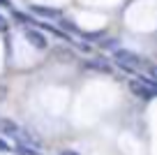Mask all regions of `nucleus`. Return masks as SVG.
<instances>
[{
  "label": "nucleus",
  "instance_id": "13",
  "mask_svg": "<svg viewBox=\"0 0 157 155\" xmlns=\"http://www.w3.org/2000/svg\"><path fill=\"white\" fill-rule=\"evenodd\" d=\"M0 5H2V7H7V5H10V0H0Z\"/></svg>",
  "mask_w": 157,
  "mask_h": 155
},
{
  "label": "nucleus",
  "instance_id": "3",
  "mask_svg": "<svg viewBox=\"0 0 157 155\" xmlns=\"http://www.w3.org/2000/svg\"><path fill=\"white\" fill-rule=\"evenodd\" d=\"M23 35H25V39L30 42V46H35V49H46V37H44V33H39V30H35V28H28Z\"/></svg>",
  "mask_w": 157,
  "mask_h": 155
},
{
  "label": "nucleus",
  "instance_id": "5",
  "mask_svg": "<svg viewBox=\"0 0 157 155\" xmlns=\"http://www.w3.org/2000/svg\"><path fill=\"white\" fill-rule=\"evenodd\" d=\"M86 67H88V70H95V72H104V74H111V72H113V67H111L104 58H93V60H88V63H86Z\"/></svg>",
  "mask_w": 157,
  "mask_h": 155
},
{
  "label": "nucleus",
  "instance_id": "9",
  "mask_svg": "<svg viewBox=\"0 0 157 155\" xmlns=\"http://www.w3.org/2000/svg\"><path fill=\"white\" fill-rule=\"evenodd\" d=\"M104 49H118V39H106V42H102Z\"/></svg>",
  "mask_w": 157,
  "mask_h": 155
},
{
  "label": "nucleus",
  "instance_id": "11",
  "mask_svg": "<svg viewBox=\"0 0 157 155\" xmlns=\"http://www.w3.org/2000/svg\"><path fill=\"white\" fill-rule=\"evenodd\" d=\"M60 155H78V153H74V150H63Z\"/></svg>",
  "mask_w": 157,
  "mask_h": 155
},
{
  "label": "nucleus",
  "instance_id": "4",
  "mask_svg": "<svg viewBox=\"0 0 157 155\" xmlns=\"http://www.w3.org/2000/svg\"><path fill=\"white\" fill-rule=\"evenodd\" d=\"M0 134H5V137H19L21 134V127L16 125L14 121H10V118H0Z\"/></svg>",
  "mask_w": 157,
  "mask_h": 155
},
{
  "label": "nucleus",
  "instance_id": "1",
  "mask_svg": "<svg viewBox=\"0 0 157 155\" xmlns=\"http://www.w3.org/2000/svg\"><path fill=\"white\" fill-rule=\"evenodd\" d=\"M113 60H116L123 70H129V72H134V70L141 67V58H139V54H134V51H129V49H116Z\"/></svg>",
  "mask_w": 157,
  "mask_h": 155
},
{
  "label": "nucleus",
  "instance_id": "8",
  "mask_svg": "<svg viewBox=\"0 0 157 155\" xmlns=\"http://www.w3.org/2000/svg\"><path fill=\"white\" fill-rule=\"evenodd\" d=\"M14 19L19 21V23H37L35 19H30L28 14H21V12H14ZM37 26H39V23H37Z\"/></svg>",
  "mask_w": 157,
  "mask_h": 155
},
{
  "label": "nucleus",
  "instance_id": "6",
  "mask_svg": "<svg viewBox=\"0 0 157 155\" xmlns=\"http://www.w3.org/2000/svg\"><path fill=\"white\" fill-rule=\"evenodd\" d=\"M14 150H16V155H42L37 148H30V146H25V144H19Z\"/></svg>",
  "mask_w": 157,
  "mask_h": 155
},
{
  "label": "nucleus",
  "instance_id": "7",
  "mask_svg": "<svg viewBox=\"0 0 157 155\" xmlns=\"http://www.w3.org/2000/svg\"><path fill=\"white\" fill-rule=\"evenodd\" d=\"M35 14H42V16H58L56 10H46V7H33Z\"/></svg>",
  "mask_w": 157,
  "mask_h": 155
},
{
  "label": "nucleus",
  "instance_id": "2",
  "mask_svg": "<svg viewBox=\"0 0 157 155\" xmlns=\"http://www.w3.org/2000/svg\"><path fill=\"white\" fill-rule=\"evenodd\" d=\"M129 90H132L136 97H141V100H150V97H157V88H152L150 83L141 81V79H136V81H129Z\"/></svg>",
  "mask_w": 157,
  "mask_h": 155
},
{
  "label": "nucleus",
  "instance_id": "10",
  "mask_svg": "<svg viewBox=\"0 0 157 155\" xmlns=\"http://www.w3.org/2000/svg\"><path fill=\"white\" fill-rule=\"evenodd\" d=\"M10 150H12V146L5 139H0V153H10Z\"/></svg>",
  "mask_w": 157,
  "mask_h": 155
},
{
  "label": "nucleus",
  "instance_id": "12",
  "mask_svg": "<svg viewBox=\"0 0 157 155\" xmlns=\"http://www.w3.org/2000/svg\"><path fill=\"white\" fill-rule=\"evenodd\" d=\"M5 23H7V21H5V19H2V16H0V30L5 28Z\"/></svg>",
  "mask_w": 157,
  "mask_h": 155
}]
</instances>
